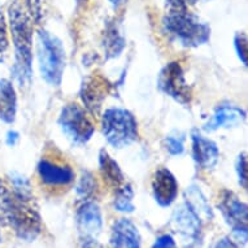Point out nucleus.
<instances>
[{"mask_svg":"<svg viewBox=\"0 0 248 248\" xmlns=\"http://www.w3.org/2000/svg\"><path fill=\"white\" fill-rule=\"evenodd\" d=\"M125 46H126L125 38L122 37L121 33H118L117 26L113 24L108 25L104 33V38H103V48H104L106 60L120 56Z\"/></svg>","mask_w":248,"mask_h":248,"instance_id":"20","label":"nucleus"},{"mask_svg":"<svg viewBox=\"0 0 248 248\" xmlns=\"http://www.w3.org/2000/svg\"><path fill=\"white\" fill-rule=\"evenodd\" d=\"M133 198H134V191L131 185H124L117 188L116 191V198H114V209L124 213H130L134 211V204H133Z\"/></svg>","mask_w":248,"mask_h":248,"instance_id":"21","label":"nucleus"},{"mask_svg":"<svg viewBox=\"0 0 248 248\" xmlns=\"http://www.w3.org/2000/svg\"><path fill=\"white\" fill-rule=\"evenodd\" d=\"M99 169L104 182L110 188L117 190L118 187H121V185L125 181L121 168L106 150H102L99 154Z\"/></svg>","mask_w":248,"mask_h":248,"instance_id":"18","label":"nucleus"},{"mask_svg":"<svg viewBox=\"0 0 248 248\" xmlns=\"http://www.w3.org/2000/svg\"><path fill=\"white\" fill-rule=\"evenodd\" d=\"M37 55L42 78L48 85L60 86L66 65L62 42L56 35L41 29L37 34Z\"/></svg>","mask_w":248,"mask_h":248,"instance_id":"4","label":"nucleus"},{"mask_svg":"<svg viewBox=\"0 0 248 248\" xmlns=\"http://www.w3.org/2000/svg\"><path fill=\"white\" fill-rule=\"evenodd\" d=\"M236 174H238V178H239L240 186L247 190V182H248V174H247V155L246 152H242V154L238 156V160H236Z\"/></svg>","mask_w":248,"mask_h":248,"instance_id":"26","label":"nucleus"},{"mask_svg":"<svg viewBox=\"0 0 248 248\" xmlns=\"http://www.w3.org/2000/svg\"><path fill=\"white\" fill-rule=\"evenodd\" d=\"M110 4L113 5V7H116V8H118V7H121L122 4H125V1L126 0H108Z\"/></svg>","mask_w":248,"mask_h":248,"instance_id":"32","label":"nucleus"},{"mask_svg":"<svg viewBox=\"0 0 248 248\" xmlns=\"http://www.w3.org/2000/svg\"><path fill=\"white\" fill-rule=\"evenodd\" d=\"M96 187H98V183H96V179L94 178L93 173H90L87 170L82 171L79 182L77 183V187H76L77 195L82 199L87 200L94 195L95 191H96Z\"/></svg>","mask_w":248,"mask_h":248,"instance_id":"22","label":"nucleus"},{"mask_svg":"<svg viewBox=\"0 0 248 248\" xmlns=\"http://www.w3.org/2000/svg\"><path fill=\"white\" fill-rule=\"evenodd\" d=\"M202 221L187 204H181L171 216V229L185 240L198 243L202 239Z\"/></svg>","mask_w":248,"mask_h":248,"instance_id":"11","label":"nucleus"},{"mask_svg":"<svg viewBox=\"0 0 248 248\" xmlns=\"http://www.w3.org/2000/svg\"><path fill=\"white\" fill-rule=\"evenodd\" d=\"M152 194L160 207H169L178 195V182L169 169L159 168L152 178Z\"/></svg>","mask_w":248,"mask_h":248,"instance_id":"12","label":"nucleus"},{"mask_svg":"<svg viewBox=\"0 0 248 248\" xmlns=\"http://www.w3.org/2000/svg\"><path fill=\"white\" fill-rule=\"evenodd\" d=\"M9 181H11V186L13 190L21 195L22 198L26 199H34L33 190H31V185L29 182V179L22 175L18 171H11L9 173Z\"/></svg>","mask_w":248,"mask_h":248,"instance_id":"23","label":"nucleus"},{"mask_svg":"<svg viewBox=\"0 0 248 248\" xmlns=\"http://www.w3.org/2000/svg\"><path fill=\"white\" fill-rule=\"evenodd\" d=\"M0 226L11 228L20 239L33 242L42 232V220L33 199L18 195L0 179Z\"/></svg>","mask_w":248,"mask_h":248,"instance_id":"1","label":"nucleus"},{"mask_svg":"<svg viewBox=\"0 0 248 248\" xmlns=\"http://www.w3.org/2000/svg\"><path fill=\"white\" fill-rule=\"evenodd\" d=\"M157 86L164 94L170 96L183 106L190 104L192 99L191 87L188 86L182 66L177 61L164 66L157 78Z\"/></svg>","mask_w":248,"mask_h":248,"instance_id":"7","label":"nucleus"},{"mask_svg":"<svg viewBox=\"0 0 248 248\" xmlns=\"http://www.w3.org/2000/svg\"><path fill=\"white\" fill-rule=\"evenodd\" d=\"M43 4L45 0H26V11L34 22L39 24L43 17Z\"/></svg>","mask_w":248,"mask_h":248,"instance_id":"28","label":"nucleus"},{"mask_svg":"<svg viewBox=\"0 0 248 248\" xmlns=\"http://www.w3.org/2000/svg\"><path fill=\"white\" fill-rule=\"evenodd\" d=\"M17 95L12 82L0 79V120L12 124L16 120Z\"/></svg>","mask_w":248,"mask_h":248,"instance_id":"17","label":"nucleus"},{"mask_svg":"<svg viewBox=\"0 0 248 248\" xmlns=\"http://www.w3.org/2000/svg\"><path fill=\"white\" fill-rule=\"evenodd\" d=\"M234 46L235 51L238 53V57L243 62V65H247V56H248V46H247V35L244 33H238L234 39Z\"/></svg>","mask_w":248,"mask_h":248,"instance_id":"27","label":"nucleus"},{"mask_svg":"<svg viewBox=\"0 0 248 248\" xmlns=\"http://www.w3.org/2000/svg\"><path fill=\"white\" fill-rule=\"evenodd\" d=\"M187 1V4L188 3H196V1H199V0H186Z\"/></svg>","mask_w":248,"mask_h":248,"instance_id":"33","label":"nucleus"},{"mask_svg":"<svg viewBox=\"0 0 248 248\" xmlns=\"http://www.w3.org/2000/svg\"><path fill=\"white\" fill-rule=\"evenodd\" d=\"M246 120V112L234 104H221L216 107L211 120L204 125L205 131H215L218 129L238 127Z\"/></svg>","mask_w":248,"mask_h":248,"instance_id":"14","label":"nucleus"},{"mask_svg":"<svg viewBox=\"0 0 248 248\" xmlns=\"http://www.w3.org/2000/svg\"><path fill=\"white\" fill-rule=\"evenodd\" d=\"M57 124L66 138L76 146H83L95 133V125L89 112L76 103L66 104L61 109Z\"/></svg>","mask_w":248,"mask_h":248,"instance_id":"6","label":"nucleus"},{"mask_svg":"<svg viewBox=\"0 0 248 248\" xmlns=\"http://www.w3.org/2000/svg\"><path fill=\"white\" fill-rule=\"evenodd\" d=\"M9 47L8 41V28H7V21L3 12H0V62H3L7 55Z\"/></svg>","mask_w":248,"mask_h":248,"instance_id":"24","label":"nucleus"},{"mask_svg":"<svg viewBox=\"0 0 248 248\" xmlns=\"http://www.w3.org/2000/svg\"><path fill=\"white\" fill-rule=\"evenodd\" d=\"M112 89V83L108 82L102 74H91L83 79L81 86V99L86 110L91 114H99L102 106Z\"/></svg>","mask_w":248,"mask_h":248,"instance_id":"10","label":"nucleus"},{"mask_svg":"<svg viewBox=\"0 0 248 248\" xmlns=\"http://www.w3.org/2000/svg\"><path fill=\"white\" fill-rule=\"evenodd\" d=\"M0 242H1V235H0Z\"/></svg>","mask_w":248,"mask_h":248,"instance_id":"34","label":"nucleus"},{"mask_svg":"<svg viewBox=\"0 0 248 248\" xmlns=\"http://www.w3.org/2000/svg\"><path fill=\"white\" fill-rule=\"evenodd\" d=\"M164 30L185 47L205 45L211 37V28L186 8H169L163 20Z\"/></svg>","mask_w":248,"mask_h":248,"instance_id":"3","label":"nucleus"},{"mask_svg":"<svg viewBox=\"0 0 248 248\" xmlns=\"http://www.w3.org/2000/svg\"><path fill=\"white\" fill-rule=\"evenodd\" d=\"M164 146H165L168 152L173 156H179L185 152L183 138H178L175 135H169L164 139Z\"/></svg>","mask_w":248,"mask_h":248,"instance_id":"25","label":"nucleus"},{"mask_svg":"<svg viewBox=\"0 0 248 248\" xmlns=\"http://www.w3.org/2000/svg\"><path fill=\"white\" fill-rule=\"evenodd\" d=\"M185 199H186V204L191 208V211L199 217L202 222H208L213 218L211 205L205 199V196L203 195V192L200 191L195 185H191L185 191Z\"/></svg>","mask_w":248,"mask_h":248,"instance_id":"19","label":"nucleus"},{"mask_svg":"<svg viewBox=\"0 0 248 248\" xmlns=\"http://www.w3.org/2000/svg\"><path fill=\"white\" fill-rule=\"evenodd\" d=\"M110 243L118 248H139L142 246V238L138 228L130 220L120 218L112 228Z\"/></svg>","mask_w":248,"mask_h":248,"instance_id":"16","label":"nucleus"},{"mask_svg":"<svg viewBox=\"0 0 248 248\" xmlns=\"http://www.w3.org/2000/svg\"><path fill=\"white\" fill-rule=\"evenodd\" d=\"M152 247L154 248H173V247H175V242H174V239H173V236L165 234V235L159 236V238L156 239V242H155Z\"/></svg>","mask_w":248,"mask_h":248,"instance_id":"29","label":"nucleus"},{"mask_svg":"<svg viewBox=\"0 0 248 248\" xmlns=\"http://www.w3.org/2000/svg\"><path fill=\"white\" fill-rule=\"evenodd\" d=\"M9 29L15 46L13 77L26 86L33 76V20L20 0H15L8 9Z\"/></svg>","mask_w":248,"mask_h":248,"instance_id":"2","label":"nucleus"},{"mask_svg":"<svg viewBox=\"0 0 248 248\" xmlns=\"http://www.w3.org/2000/svg\"><path fill=\"white\" fill-rule=\"evenodd\" d=\"M18 139H20V134L17 133V131H8V134H7V144L9 147L16 146L17 143H18Z\"/></svg>","mask_w":248,"mask_h":248,"instance_id":"30","label":"nucleus"},{"mask_svg":"<svg viewBox=\"0 0 248 248\" xmlns=\"http://www.w3.org/2000/svg\"><path fill=\"white\" fill-rule=\"evenodd\" d=\"M225 221L232 229V235L236 240H242L243 246H247L248 234V211L247 205L239 200V198L232 191L225 190L221 195L220 204H218Z\"/></svg>","mask_w":248,"mask_h":248,"instance_id":"8","label":"nucleus"},{"mask_svg":"<svg viewBox=\"0 0 248 248\" xmlns=\"http://www.w3.org/2000/svg\"><path fill=\"white\" fill-rule=\"evenodd\" d=\"M216 247H239V246L236 243H234L232 239L224 238V239H221L218 243L216 244Z\"/></svg>","mask_w":248,"mask_h":248,"instance_id":"31","label":"nucleus"},{"mask_svg":"<svg viewBox=\"0 0 248 248\" xmlns=\"http://www.w3.org/2000/svg\"><path fill=\"white\" fill-rule=\"evenodd\" d=\"M192 140V157L204 170H212L217 165L220 159V151L213 140L205 138L199 133V130L191 131Z\"/></svg>","mask_w":248,"mask_h":248,"instance_id":"13","label":"nucleus"},{"mask_svg":"<svg viewBox=\"0 0 248 248\" xmlns=\"http://www.w3.org/2000/svg\"><path fill=\"white\" fill-rule=\"evenodd\" d=\"M102 133L114 148H124L138 139V124L130 110L112 107L103 113Z\"/></svg>","mask_w":248,"mask_h":248,"instance_id":"5","label":"nucleus"},{"mask_svg":"<svg viewBox=\"0 0 248 248\" xmlns=\"http://www.w3.org/2000/svg\"><path fill=\"white\" fill-rule=\"evenodd\" d=\"M76 226L82 246H94L103 229L102 211L94 202H85L78 208L76 215Z\"/></svg>","mask_w":248,"mask_h":248,"instance_id":"9","label":"nucleus"},{"mask_svg":"<svg viewBox=\"0 0 248 248\" xmlns=\"http://www.w3.org/2000/svg\"><path fill=\"white\" fill-rule=\"evenodd\" d=\"M38 175L48 186H66L74 181V171L69 165L42 159L38 164Z\"/></svg>","mask_w":248,"mask_h":248,"instance_id":"15","label":"nucleus"}]
</instances>
